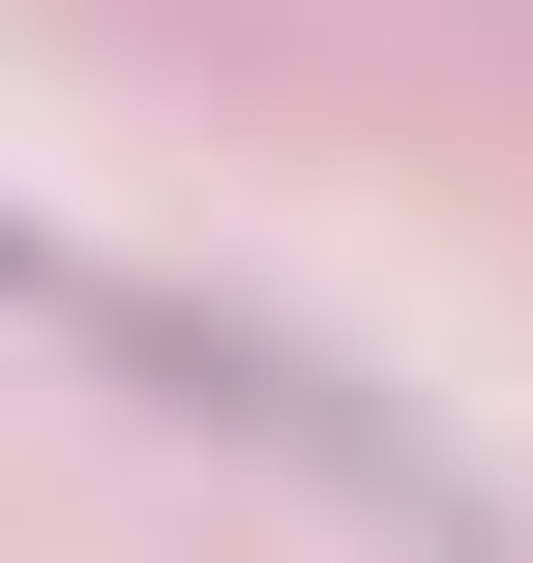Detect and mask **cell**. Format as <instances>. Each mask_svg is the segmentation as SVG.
Returning a JSON list of instances; mask_svg holds the SVG:
<instances>
[{"label": "cell", "mask_w": 533, "mask_h": 563, "mask_svg": "<svg viewBox=\"0 0 533 563\" xmlns=\"http://www.w3.org/2000/svg\"><path fill=\"white\" fill-rule=\"evenodd\" d=\"M89 327H119V356H148L178 416H237V445H297L326 505H386V534H445V563H504V505H475V475H445L415 416H356V356H297V327H237V297H89Z\"/></svg>", "instance_id": "6da1fadb"}, {"label": "cell", "mask_w": 533, "mask_h": 563, "mask_svg": "<svg viewBox=\"0 0 533 563\" xmlns=\"http://www.w3.org/2000/svg\"><path fill=\"white\" fill-rule=\"evenodd\" d=\"M0 297H30V238H0Z\"/></svg>", "instance_id": "7a4b0ae2"}]
</instances>
